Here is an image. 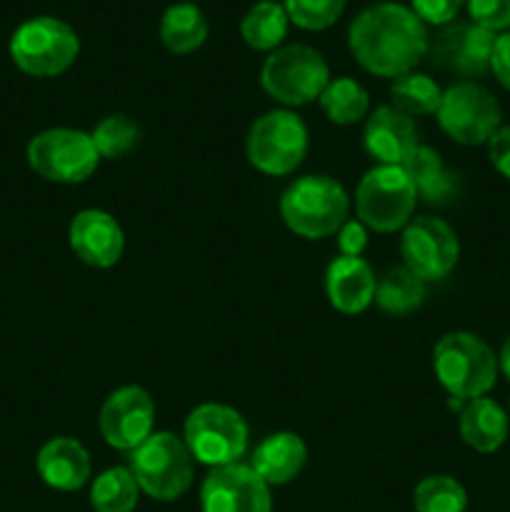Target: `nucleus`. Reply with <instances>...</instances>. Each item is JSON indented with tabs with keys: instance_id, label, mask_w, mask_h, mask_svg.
Here are the masks:
<instances>
[{
	"instance_id": "nucleus-21",
	"label": "nucleus",
	"mask_w": 510,
	"mask_h": 512,
	"mask_svg": "<svg viewBox=\"0 0 510 512\" xmlns=\"http://www.w3.org/2000/svg\"><path fill=\"white\" fill-rule=\"evenodd\" d=\"M460 438L475 453H495L505 445L510 433V423L505 410L490 398H475L460 410Z\"/></svg>"
},
{
	"instance_id": "nucleus-2",
	"label": "nucleus",
	"mask_w": 510,
	"mask_h": 512,
	"mask_svg": "<svg viewBox=\"0 0 510 512\" xmlns=\"http://www.w3.org/2000/svg\"><path fill=\"white\" fill-rule=\"evenodd\" d=\"M433 370L445 393L458 403L485 398L500 373L490 345L465 330H455L438 340L433 350Z\"/></svg>"
},
{
	"instance_id": "nucleus-8",
	"label": "nucleus",
	"mask_w": 510,
	"mask_h": 512,
	"mask_svg": "<svg viewBox=\"0 0 510 512\" xmlns=\"http://www.w3.org/2000/svg\"><path fill=\"white\" fill-rule=\"evenodd\" d=\"M418 193L403 168L375 165L355 188V213L368 230L395 233L413 220Z\"/></svg>"
},
{
	"instance_id": "nucleus-18",
	"label": "nucleus",
	"mask_w": 510,
	"mask_h": 512,
	"mask_svg": "<svg viewBox=\"0 0 510 512\" xmlns=\"http://www.w3.org/2000/svg\"><path fill=\"white\" fill-rule=\"evenodd\" d=\"M373 268L363 258L338 255L325 270V295L328 303L343 315H358L375 300Z\"/></svg>"
},
{
	"instance_id": "nucleus-37",
	"label": "nucleus",
	"mask_w": 510,
	"mask_h": 512,
	"mask_svg": "<svg viewBox=\"0 0 510 512\" xmlns=\"http://www.w3.org/2000/svg\"><path fill=\"white\" fill-rule=\"evenodd\" d=\"M498 368L503 370L505 378L510 380V335L508 340L503 343V348H500V355H498Z\"/></svg>"
},
{
	"instance_id": "nucleus-23",
	"label": "nucleus",
	"mask_w": 510,
	"mask_h": 512,
	"mask_svg": "<svg viewBox=\"0 0 510 512\" xmlns=\"http://www.w3.org/2000/svg\"><path fill=\"white\" fill-rule=\"evenodd\" d=\"M205 38H208V20L195 3H173L160 18V40L170 53H195Z\"/></svg>"
},
{
	"instance_id": "nucleus-15",
	"label": "nucleus",
	"mask_w": 510,
	"mask_h": 512,
	"mask_svg": "<svg viewBox=\"0 0 510 512\" xmlns=\"http://www.w3.org/2000/svg\"><path fill=\"white\" fill-rule=\"evenodd\" d=\"M203 512H273L270 485L250 465L213 468L200 488Z\"/></svg>"
},
{
	"instance_id": "nucleus-24",
	"label": "nucleus",
	"mask_w": 510,
	"mask_h": 512,
	"mask_svg": "<svg viewBox=\"0 0 510 512\" xmlns=\"http://www.w3.org/2000/svg\"><path fill=\"white\" fill-rule=\"evenodd\" d=\"M375 305L385 315L403 318V315L415 313L425 303V283L418 275L410 273L405 265L385 270L383 278L375 283Z\"/></svg>"
},
{
	"instance_id": "nucleus-30",
	"label": "nucleus",
	"mask_w": 510,
	"mask_h": 512,
	"mask_svg": "<svg viewBox=\"0 0 510 512\" xmlns=\"http://www.w3.org/2000/svg\"><path fill=\"white\" fill-rule=\"evenodd\" d=\"M93 145L100 158L120 160L138 145L140 128L125 115H108L93 130Z\"/></svg>"
},
{
	"instance_id": "nucleus-27",
	"label": "nucleus",
	"mask_w": 510,
	"mask_h": 512,
	"mask_svg": "<svg viewBox=\"0 0 510 512\" xmlns=\"http://www.w3.org/2000/svg\"><path fill=\"white\" fill-rule=\"evenodd\" d=\"M390 100H393L395 110L405 113L408 118H415V115L438 113L443 90H440V85L430 75L415 73L413 70V73H405L393 80Z\"/></svg>"
},
{
	"instance_id": "nucleus-31",
	"label": "nucleus",
	"mask_w": 510,
	"mask_h": 512,
	"mask_svg": "<svg viewBox=\"0 0 510 512\" xmlns=\"http://www.w3.org/2000/svg\"><path fill=\"white\" fill-rule=\"evenodd\" d=\"M290 23L303 30H325L343 15L345 0H283Z\"/></svg>"
},
{
	"instance_id": "nucleus-16",
	"label": "nucleus",
	"mask_w": 510,
	"mask_h": 512,
	"mask_svg": "<svg viewBox=\"0 0 510 512\" xmlns=\"http://www.w3.org/2000/svg\"><path fill=\"white\" fill-rule=\"evenodd\" d=\"M68 243L90 268H113L125 250V235L118 220L98 208L80 210L70 220Z\"/></svg>"
},
{
	"instance_id": "nucleus-1",
	"label": "nucleus",
	"mask_w": 510,
	"mask_h": 512,
	"mask_svg": "<svg viewBox=\"0 0 510 512\" xmlns=\"http://www.w3.org/2000/svg\"><path fill=\"white\" fill-rule=\"evenodd\" d=\"M428 40L423 20L400 3L370 5L348 30L350 53L360 68L393 80L413 73L428 53Z\"/></svg>"
},
{
	"instance_id": "nucleus-3",
	"label": "nucleus",
	"mask_w": 510,
	"mask_h": 512,
	"mask_svg": "<svg viewBox=\"0 0 510 512\" xmlns=\"http://www.w3.org/2000/svg\"><path fill=\"white\" fill-rule=\"evenodd\" d=\"M350 213V198L338 180L328 175H305L280 198L283 223L305 240L335 235Z\"/></svg>"
},
{
	"instance_id": "nucleus-29",
	"label": "nucleus",
	"mask_w": 510,
	"mask_h": 512,
	"mask_svg": "<svg viewBox=\"0 0 510 512\" xmlns=\"http://www.w3.org/2000/svg\"><path fill=\"white\" fill-rule=\"evenodd\" d=\"M415 512H465L468 493L450 475H428L415 485Z\"/></svg>"
},
{
	"instance_id": "nucleus-20",
	"label": "nucleus",
	"mask_w": 510,
	"mask_h": 512,
	"mask_svg": "<svg viewBox=\"0 0 510 512\" xmlns=\"http://www.w3.org/2000/svg\"><path fill=\"white\" fill-rule=\"evenodd\" d=\"M308 460V448L303 438L295 433H273L253 450L250 468L273 488V485H288L300 475Z\"/></svg>"
},
{
	"instance_id": "nucleus-22",
	"label": "nucleus",
	"mask_w": 510,
	"mask_h": 512,
	"mask_svg": "<svg viewBox=\"0 0 510 512\" xmlns=\"http://www.w3.org/2000/svg\"><path fill=\"white\" fill-rule=\"evenodd\" d=\"M400 168L405 170L418 198H423L425 203L445 205L458 193V175L450 173L440 155L428 145H418Z\"/></svg>"
},
{
	"instance_id": "nucleus-36",
	"label": "nucleus",
	"mask_w": 510,
	"mask_h": 512,
	"mask_svg": "<svg viewBox=\"0 0 510 512\" xmlns=\"http://www.w3.org/2000/svg\"><path fill=\"white\" fill-rule=\"evenodd\" d=\"M490 70L495 73L498 83L503 85L505 90H510V30H505V33H500L498 38H495Z\"/></svg>"
},
{
	"instance_id": "nucleus-14",
	"label": "nucleus",
	"mask_w": 510,
	"mask_h": 512,
	"mask_svg": "<svg viewBox=\"0 0 510 512\" xmlns=\"http://www.w3.org/2000/svg\"><path fill=\"white\" fill-rule=\"evenodd\" d=\"M100 435L105 443L123 453H133L138 445L153 435L155 425V403L148 390L140 385H125L115 393L108 395V400L100 408Z\"/></svg>"
},
{
	"instance_id": "nucleus-11",
	"label": "nucleus",
	"mask_w": 510,
	"mask_h": 512,
	"mask_svg": "<svg viewBox=\"0 0 510 512\" xmlns=\"http://www.w3.org/2000/svg\"><path fill=\"white\" fill-rule=\"evenodd\" d=\"M438 123L455 143L483 145L500 128V105L493 95L475 83H455L443 93Z\"/></svg>"
},
{
	"instance_id": "nucleus-32",
	"label": "nucleus",
	"mask_w": 510,
	"mask_h": 512,
	"mask_svg": "<svg viewBox=\"0 0 510 512\" xmlns=\"http://www.w3.org/2000/svg\"><path fill=\"white\" fill-rule=\"evenodd\" d=\"M468 15L475 25L490 33H505L510 28V0H465Z\"/></svg>"
},
{
	"instance_id": "nucleus-13",
	"label": "nucleus",
	"mask_w": 510,
	"mask_h": 512,
	"mask_svg": "<svg viewBox=\"0 0 510 512\" xmlns=\"http://www.w3.org/2000/svg\"><path fill=\"white\" fill-rule=\"evenodd\" d=\"M495 38L498 35L475 23H450L443 25L433 40H428L425 58L443 73L478 78L490 70Z\"/></svg>"
},
{
	"instance_id": "nucleus-12",
	"label": "nucleus",
	"mask_w": 510,
	"mask_h": 512,
	"mask_svg": "<svg viewBox=\"0 0 510 512\" xmlns=\"http://www.w3.org/2000/svg\"><path fill=\"white\" fill-rule=\"evenodd\" d=\"M403 265L423 283L443 280L460 258V243L455 230L445 220L423 215L413 218L403 228L400 238Z\"/></svg>"
},
{
	"instance_id": "nucleus-26",
	"label": "nucleus",
	"mask_w": 510,
	"mask_h": 512,
	"mask_svg": "<svg viewBox=\"0 0 510 512\" xmlns=\"http://www.w3.org/2000/svg\"><path fill=\"white\" fill-rule=\"evenodd\" d=\"M318 100L323 113L335 125H355L368 118L370 98L363 85L355 83L353 78L330 80Z\"/></svg>"
},
{
	"instance_id": "nucleus-5",
	"label": "nucleus",
	"mask_w": 510,
	"mask_h": 512,
	"mask_svg": "<svg viewBox=\"0 0 510 512\" xmlns=\"http://www.w3.org/2000/svg\"><path fill=\"white\" fill-rule=\"evenodd\" d=\"M78 33L65 20L40 15L20 25L10 38V58L33 78H55L75 63Z\"/></svg>"
},
{
	"instance_id": "nucleus-4",
	"label": "nucleus",
	"mask_w": 510,
	"mask_h": 512,
	"mask_svg": "<svg viewBox=\"0 0 510 512\" xmlns=\"http://www.w3.org/2000/svg\"><path fill=\"white\" fill-rule=\"evenodd\" d=\"M128 470L133 473L140 493L170 503L188 493L193 485L195 460L183 438L173 433H153L130 453Z\"/></svg>"
},
{
	"instance_id": "nucleus-33",
	"label": "nucleus",
	"mask_w": 510,
	"mask_h": 512,
	"mask_svg": "<svg viewBox=\"0 0 510 512\" xmlns=\"http://www.w3.org/2000/svg\"><path fill=\"white\" fill-rule=\"evenodd\" d=\"M465 0H410V10L423 20V25H450L460 13Z\"/></svg>"
},
{
	"instance_id": "nucleus-35",
	"label": "nucleus",
	"mask_w": 510,
	"mask_h": 512,
	"mask_svg": "<svg viewBox=\"0 0 510 512\" xmlns=\"http://www.w3.org/2000/svg\"><path fill=\"white\" fill-rule=\"evenodd\" d=\"M488 158L493 168L510 180V125H500L488 140Z\"/></svg>"
},
{
	"instance_id": "nucleus-7",
	"label": "nucleus",
	"mask_w": 510,
	"mask_h": 512,
	"mask_svg": "<svg viewBox=\"0 0 510 512\" xmlns=\"http://www.w3.org/2000/svg\"><path fill=\"white\" fill-rule=\"evenodd\" d=\"M328 83L330 70L323 55L303 43L273 50L260 68V85L265 93L288 108L318 100Z\"/></svg>"
},
{
	"instance_id": "nucleus-38",
	"label": "nucleus",
	"mask_w": 510,
	"mask_h": 512,
	"mask_svg": "<svg viewBox=\"0 0 510 512\" xmlns=\"http://www.w3.org/2000/svg\"><path fill=\"white\" fill-rule=\"evenodd\" d=\"M508 408H510V400H508Z\"/></svg>"
},
{
	"instance_id": "nucleus-10",
	"label": "nucleus",
	"mask_w": 510,
	"mask_h": 512,
	"mask_svg": "<svg viewBox=\"0 0 510 512\" xmlns=\"http://www.w3.org/2000/svg\"><path fill=\"white\" fill-rule=\"evenodd\" d=\"M28 163L50 183H85L98 170L100 155L83 130L50 128L28 143Z\"/></svg>"
},
{
	"instance_id": "nucleus-9",
	"label": "nucleus",
	"mask_w": 510,
	"mask_h": 512,
	"mask_svg": "<svg viewBox=\"0 0 510 512\" xmlns=\"http://www.w3.org/2000/svg\"><path fill=\"white\" fill-rule=\"evenodd\" d=\"M190 455L208 468L240 463L248 450V425L230 405L203 403L190 410L183 428Z\"/></svg>"
},
{
	"instance_id": "nucleus-19",
	"label": "nucleus",
	"mask_w": 510,
	"mask_h": 512,
	"mask_svg": "<svg viewBox=\"0 0 510 512\" xmlns=\"http://www.w3.org/2000/svg\"><path fill=\"white\" fill-rule=\"evenodd\" d=\"M35 468L48 488L73 493L90 480V455L78 440L53 438L40 448Z\"/></svg>"
},
{
	"instance_id": "nucleus-28",
	"label": "nucleus",
	"mask_w": 510,
	"mask_h": 512,
	"mask_svg": "<svg viewBox=\"0 0 510 512\" xmlns=\"http://www.w3.org/2000/svg\"><path fill=\"white\" fill-rule=\"evenodd\" d=\"M140 488L128 468H108L90 488V505L95 512H133L138 508Z\"/></svg>"
},
{
	"instance_id": "nucleus-6",
	"label": "nucleus",
	"mask_w": 510,
	"mask_h": 512,
	"mask_svg": "<svg viewBox=\"0 0 510 512\" xmlns=\"http://www.w3.org/2000/svg\"><path fill=\"white\" fill-rule=\"evenodd\" d=\"M310 148L303 118L290 110H270L260 115L245 138V155L255 170L265 175H290L300 168Z\"/></svg>"
},
{
	"instance_id": "nucleus-25",
	"label": "nucleus",
	"mask_w": 510,
	"mask_h": 512,
	"mask_svg": "<svg viewBox=\"0 0 510 512\" xmlns=\"http://www.w3.org/2000/svg\"><path fill=\"white\" fill-rule=\"evenodd\" d=\"M288 13L275 0H260L240 20V35L253 50H278L288 33Z\"/></svg>"
},
{
	"instance_id": "nucleus-17",
	"label": "nucleus",
	"mask_w": 510,
	"mask_h": 512,
	"mask_svg": "<svg viewBox=\"0 0 510 512\" xmlns=\"http://www.w3.org/2000/svg\"><path fill=\"white\" fill-rule=\"evenodd\" d=\"M363 145L370 158L380 165H403L418 148V130L413 118L395 110L393 105H380L365 120Z\"/></svg>"
},
{
	"instance_id": "nucleus-34",
	"label": "nucleus",
	"mask_w": 510,
	"mask_h": 512,
	"mask_svg": "<svg viewBox=\"0 0 510 512\" xmlns=\"http://www.w3.org/2000/svg\"><path fill=\"white\" fill-rule=\"evenodd\" d=\"M338 248H340V255H345V258H360L365 250V245H368V228H365L360 220H345L343 228L338 230Z\"/></svg>"
}]
</instances>
